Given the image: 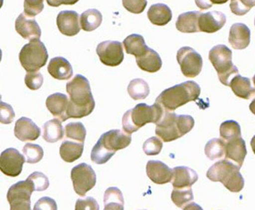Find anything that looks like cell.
I'll use <instances>...</instances> for the list:
<instances>
[{
	"label": "cell",
	"mask_w": 255,
	"mask_h": 210,
	"mask_svg": "<svg viewBox=\"0 0 255 210\" xmlns=\"http://www.w3.org/2000/svg\"><path fill=\"white\" fill-rule=\"evenodd\" d=\"M66 89L69 95L67 111L69 118H83L93 112L95 101L87 78L80 74L75 76L67 83Z\"/></svg>",
	"instance_id": "1"
},
{
	"label": "cell",
	"mask_w": 255,
	"mask_h": 210,
	"mask_svg": "<svg viewBox=\"0 0 255 210\" xmlns=\"http://www.w3.org/2000/svg\"><path fill=\"white\" fill-rule=\"evenodd\" d=\"M165 112L164 108L157 102H155L151 106L145 103H139L124 113L123 117V131L128 135H131L145 124L150 123L157 124L163 117Z\"/></svg>",
	"instance_id": "2"
},
{
	"label": "cell",
	"mask_w": 255,
	"mask_h": 210,
	"mask_svg": "<svg viewBox=\"0 0 255 210\" xmlns=\"http://www.w3.org/2000/svg\"><path fill=\"white\" fill-rule=\"evenodd\" d=\"M201 95V87L195 81H186L166 89L156 99L166 111L174 112L182 105L196 101Z\"/></svg>",
	"instance_id": "3"
},
{
	"label": "cell",
	"mask_w": 255,
	"mask_h": 210,
	"mask_svg": "<svg viewBox=\"0 0 255 210\" xmlns=\"http://www.w3.org/2000/svg\"><path fill=\"white\" fill-rule=\"evenodd\" d=\"M194 127V119L191 115L176 114L166 111L163 117L156 124L155 133L166 143L175 141L191 132Z\"/></svg>",
	"instance_id": "4"
},
{
	"label": "cell",
	"mask_w": 255,
	"mask_h": 210,
	"mask_svg": "<svg viewBox=\"0 0 255 210\" xmlns=\"http://www.w3.org/2000/svg\"><path fill=\"white\" fill-rule=\"evenodd\" d=\"M241 167L227 159L217 162L207 171V178L213 182H221L233 193L241 192L245 187V178L240 173Z\"/></svg>",
	"instance_id": "5"
},
{
	"label": "cell",
	"mask_w": 255,
	"mask_h": 210,
	"mask_svg": "<svg viewBox=\"0 0 255 210\" xmlns=\"http://www.w3.org/2000/svg\"><path fill=\"white\" fill-rule=\"evenodd\" d=\"M232 59L233 51L225 45H217L209 52V59L218 73L219 80L225 86H229L233 76L239 74Z\"/></svg>",
	"instance_id": "6"
},
{
	"label": "cell",
	"mask_w": 255,
	"mask_h": 210,
	"mask_svg": "<svg viewBox=\"0 0 255 210\" xmlns=\"http://www.w3.org/2000/svg\"><path fill=\"white\" fill-rule=\"evenodd\" d=\"M48 59V50L40 40L26 44L19 53V61L27 72H35L44 67Z\"/></svg>",
	"instance_id": "7"
},
{
	"label": "cell",
	"mask_w": 255,
	"mask_h": 210,
	"mask_svg": "<svg viewBox=\"0 0 255 210\" xmlns=\"http://www.w3.org/2000/svg\"><path fill=\"white\" fill-rule=\"evenodd\" d=\"M35 191L34 187L28 180L19 181L11 186L6 199L10 205L11 210H29L31 209L30 198Z\"/></svg>",
	"instance_id": "8"
},
{
	"label": "cell",
	"mask_w": 255,
	"mask_h": 210,
	"mask_svg": "<svg viewBox=\"0 0 255 210\" xmlns=\"http://www.w3.org/2000/svg\"><path fill=\"white\" fill-rule=\"evenodd\" d=\"M71 180L75 192L80 197H84L95 187L97 181L95 171L88 164L82 163L72 168Z\"/></svg>",
	"instance_id": "9"
},
{
	"label": "cell",
	"mask_w": 255,
	"mask_h": 210,
	"mask_svg": "<svg viewBox=\"0 0 255 210\" xmlns=\"http://www.w3.org/2000/svg\"><path fill=\"white\" fill-rule=\"evenodd\" d=\"M177 60L182 74L187 78H195L202 69V56L191 47H182L177 52Z\"/></svg>",
	"instance_id": "10"
},
{
	"label": "cell",
	"mask_w": 255,
	"mask_h": 210,
	"mask_svg": "<svg viewBox=\"0 0 255 210\" xmlns=\"http://www.w3.org/2000/svg\"><path fill=\"white\" fill-rule=\"evenodd\" d=\"M25 162V157L18 150L7 148L0 155V171L5 176L16 178L21 174Z\"/></svg>",
	"instance_id": "11"
},
{
	"label": "cell",
	"mask_w": 255,
	"mask_h": 210,
	"mask_svg": "<svg viewBox=\"0 0 255 210\" xmlns=\"http://www.w3.org/2000/svg\"><path fill=\"white\" fill-rule=\"evenodd\" d=\"M96 51L101 62L110 67L119 66L124 59L123 44L119 41H103L98 45Z\"/></svg>",
	"instance_id": "12"
},
{
	"label": "cell",
	"mask_w": 255,
	"mask_h": 210,
	"mask_svg": "<svg viewBox=\"0 0 255 210\" xmlns=\"http://www.w3.org/2000/svg\"><path fill=\"white\" fill-rule=\"evenodd\" d=\"M100 142L108 151L115 155L116 152L126 148L131 143V135L122 130H111L101 135Z\"/></svg>",
	"instance_id": "13"
},
{
	"label": "cell",
	"mask_w": 255,
	"mask_h": 210,
	"mask_svg": "<svg viewBox=\"0 0 255 210\" xmlns=\"http://www.w3.org/2000/svg\"><path fill=\"white\" fill-rule=\"evenodd\" d=\"M80 16L76 11L59 12L57 17V26L60 33L65 36L73 37L80 31Z\"/></svg>",
	"instance_id": "14"
},
{
	"label": "cell",
	"mask_w": 255,
	"mask_h": 210,
	"mask_svg": "<svg viewBox=\"0 0 255 210\" xmlns=\"http://www.w3.org/2000/svg\"><path fill=\"white\" fill-rule=\"evenodd\" d=\"M146 172L149 179L157 185L170 183L173 177V170L164 163L156 160H149L147 163Z\"/></svg>",
	"instance_id": "15"
},
{
	"label": "cell",
	"mask_w": 255,
	"mask_h": 210,
	"mask_svg": "<svg viewBox=\"0 0 255 210\" xmlns=\"http://www.w3.org/2000/svg\"><path fill=\"white\" fill-rule=\"evenodd\" d=\"M226 23V16L223 12L212 11L208 13H201L198 20L200 31L205 33H214L223 28Z\"/></svg>",
	"instance_id": "16"
},
{
	"label": "cell",
	"mask_w": 255,
	"mask_h": 210,
	"mask_svg": "<svg viewBox=\"0 0 255 210\" xmlns=\"http://www.w3.org/2000/svg\"><path fill=\"white\" fill-rule=\"evenodd\" d=\"M15 27L22 38L29 41L38 40L41 37V29L36 19H28L25 14H20L16 18Z\"/></svg>",
	"instance_id": "17"
},
{
	"label": "cell",
	"mask_w": 255,
	"mask_h": 210,
	"mask_svg": "<svg viewBox=\"0 0 255 210\" xmlns=\"http://www.w3.org/2000/svg\"><path fill=\"white\" fill-rule=\"evenodd\" d=\"M14 134L21 142L35 141L40 136V129L31 119L21 117L16 121Z\"/></svg>",
	"instance_id": "18"
},
{
	"label": "cell",
	"mask_w": 255,
	"mask_h": 210,
	"mask_svg": "<svg viewBox=\"0 0 255 210\" xmlns=\"http://www.w3.org/2000/svg\"><path fill=\"white\" fill-rule=\"evenodd\" d=\"M46 106L50 113L59 119L60 122H65L69 118L67 111L69 106L68 96L63 93H54L48 96L46 101Z\"/></svg>",
	"instance_id": "19"
},
{
	"label": "cell",
	"mask_w": 255,
	"mask_h": 210,
	"mask_svg": "<svg viewBox=\"0 0 255 210\" xmlns=\"http://www.w3.org/2000/svg\"><path fill=\"white\" fill-rule=\"evenodd\" d=\"M229 42L235 49H245L251 42V30L243 23L234 24L229 33Z\"/></svg>",
	"instance_id": "20"
},
{
	"label": "cell",
	"mask_w": 255,
	"mask_h": 210,
	"mask_svg": "<svg viewBox=\"0 0 255 210\" xmlns=\"http://www.w3.org/2000/svg\"><path fill=\"white\" fill-rule=\"evenodd\" d=\"M225 144V159L234 161L240 167H243L247 155V149L246 144L242 136L227 141Z\"/></svg>",
	"instance_id": "21"
},
{
	"label": "cell",
	"mask_w": 255,
	"mask_h": 210,
	"mask_svg": "<svg viewBox=\"0 0 255 210\" xmlns=\"http://www.w3.org/2000/svg\"><path fill=\"white\" fill-rule=\"evenodd\" d=\"M48 73L56 80L68 81L73 75L72 66L63 57H56L49 61Z\"/></svg>",
	"instance_id": "22"
},
{
	"label": "cell",
	"mask_w": 255,
	"mask_h": 210,
	"mask_svg": "<svg viewBox=\"0 0 255 210\" xmlns=\"http://www.w3.org/2000/svg\"><path fill=\"white\" fill-rule=\"evenodd\" d=\"M229 86L237 97L245 100L255 98V87L252 86V81L249 78L237 74L233 77Z\"/></svg>",
	"instance_id": "23"
},
{
	"label": "cell",
	"mask_w": 255,
	"mask_h": 210,
	"mask_svg": "<svg viewBox=\"0 0 255 210\" xmlns=\"http://www.w3.org/2000/svg\"><path fill=\"white\" fill-rule=\"evenodd\" d=\"M198 180V174L193 169L187 167H177L173 169L171 183L173 188H189Z\"/></svg>",
	"instance_id": "24"
},
{
	"label": "cell",
	"mask_w": 255,
	"mask_h": 210,
	"mask_svg": "<svg viewBox=\"0 0 255 210\" xmlns=\"http://www.w3.org/2000/svg\"><path fill=\"white\" fill-rule=\"evenodd\" d=\"M136 62L140 70L149 73L159 71L162 66V61L159 54L149 48L142 56L136 58Z\"/></svg>",
	"instance_id": "25"
},
{
	"label": "cell",
	"mask_w": 255,
	"mask_h": 210,
	"mask_svg": "<svg viewBox=\"0 0 255 210\" xmlns=\"http://www.w3.org/2000/svg\"><path fill=\"white\" fill-rule=\"evenodd\" d=\"M200 15H201V12H198V11L182 13L179 16L176 22L177 29L182 33L199 32L200 29H199L198 20H199Z\"/></svg>",
	"instance_id": "26"
},
{
	"label": "cell",
	"mask_w": 255,
	"mask_h": 210,
	"mask_svg": "<svg viewBox=\"0 0 255 210\" xmlns=\"http://www.w3.org/2000/svg\"><path fill=\"white\" fill-rule=\"evenodd\" d=\"M148 18L153 25L165 26L171 20L172 12L167 5L155 4L149 7Z\"/></svg>",
	"instance_id": "27"
},
{
	"label": "cell",
	"mask_w": 255,
	"mask_h": 210,
	"mask_svg": "<svg viewBox=\"0 0 255 210\" xmlns=\"http://www.w3.org/2000/svg\"><path fill=\"white\" fill-rule=\"evenodd\" d=\"M84 150V143H75L72 141H64L59 148V155L62 160L73 163L80 159Z\"/></svg>",
	"instance_id": "28"
},
{
	"label": "cell",
	"mask_w": 255,
	"mask_h": 210,
	"mask_svg": "<svg viewBox=\"0 0 255 210\" xmlns=\"http://www.w3.org/2000/svg\"><path fill=\"white\" fill-rule=\"evenodd\" d=\"M123 44L126 52L135 56L136 58L142 56L149 49V47L145 43L143 37L138 34L129 35L124 39Z\"/></svg>",
	"instance_id": "29"
},
{
	"label": "cell",
	"mask_w": 255,
	"mask_h": 210,
	"mask_svg": "<svg viewBox=\"0 0 255 210\" xmlns=\"http://www.w3.org/2000/svg\"><path fill=\"white\" fill-rule=\"evenodd\" d=\"M64 129L60 121L53 119L43 125V139L48 143H57L63 139Z\"/></svg>",
	"instance_id": "30"
},
{
	"label": "cell",
	"mask_w": 255,
	"mask_h": 210,
	"mask_svg": "<svg viewBox=\"0 0 255 210\" xmlns=\"http://www.w3.org/2000/svg\"><path fill=\"white\" fill-rule=\"evenodd\" d=\"M104 210H124V199L122 191L118 188H109L104 194Z\"/></svg>",
	"instance_id": "31"
},
{
	"label": "cell",
	"mask_w": 255,
	"mask_h": 210,
	"mask_svg": "<svg viewBox=\"0 0 255 210\" xmlns=\"http://www.w3.org/2000/svg\"><path fill=\"white\" fill-rule=\"evenodd\" d=\"M80 27L85 31H93L100 27L102 22V15L97 9H89L80 16Z\"/></svg>",
	"instance_id": "32"
},
{
	"label": "cell",
	"mask_w": 255,
	"mask_h": 210,
	"mask_svg": "<svg viewBox=\"0 0 255 210\" xmlns=\"http://www.w3.org/2000/svg\"><path fill=\"white\" fill-rule=\"evenodd\" d=\"M128 92L133 100H144L149 94V84L142 79H134L128 86Z\"/></svg>",
	"instance_id": "33"
},
{
	"label": "cell",
	"mask_w": 255,
	"mask_h": 210,
	"mask_svg": "<svg viewBox=\"0 0 255 210\" xmlns=\"http://www.w3.org/2000/svg\"><path fill=\"white\" fill-rule=\"evenodd\" d=\"M225 146L226 144L223 139H212L205 146V155L212 161L220 159L225 155Z\"/></svg>",
	"instance_id": "34"
},
{
	"label": "cell",
	"mask_w": 255,
	"mask_h": 210,
	"mask_svg": "<svg viewBox=\"0 0 255 210\" xmlns=\"http://www.w3.org/2000/svg\"><path fill=\"white\" fill-rule=\"evenodd\" d=\"M220 135L222 139L225 142L241 137L242 136L241 126L237 122L233 120L225 121L220 126Z\"/></svg>",
	"instance_id": "35"
},
{
	"label": "cell",
	"mask_w": 255,
	"mask_h": 210,
	"mask_svg": "<svg viewBox=\"0 0 255 210\" xmlns=\"http://www.w3.org/2000/svg\"><path fill=\"white\" fill-rule=\"evenodd\" d=\"M171 200L178 208H183L184 206L193 200V193L191 187L189 188H174L171 193Z\"/></svg>",
	"instance_id": "36"
},
{
	"label": "cell",
	"mask_w": 255,
	"mask_h": 210,
	"mask_svg": "<svg viewBox=\"0 0 255 210\" xmlns=\"http://www.w3.org/2000/svg\"><path fill=\"white\" fill-rule=\"evenodd\" d=\"M65 133L67 138L78 141L80 143L85 142L87 132L85 126L81 123H70L67 124L65 127Z\"/></svg>",
	"instance_id": "37"
},
{
	"label": "cell",
	"mask_w": 255,
	"mask_h": 210,
	"mask_svg": "<svg viewBox=\"0 0 255 210\" xmlns=\"http://www.w3.org/2000/svg\"><path fill=\"white\" fill-rule=\"evenodd\" d=\"M23 154L28 164H37L41 161L44 157L42 147L35 144H26L23 147Z\"/></svg>",
	"instance_id": "38"
},
{
	"label": "cell",
	"mask_w": 255,
	"mask_h": 210,
	"mask_svg": "<svg viewBox=\"0 0 255 210\" xmlns=\"http://www.w3.org/2000/svg\"><path fill=\"white\" fill-rule=\"evenodd\" d=\"M255 6V0H232L230 7L234 15L244 16Z\"/></svg>",
	"instance_id": "39"
},
{
	"label": "cell",
	"mask_w": 255,
	"mask_h": 210,
	"mask_svg": "<svg viewBox=\"0 0 255 210\" xmlns=\"http://www.w3.org/2000/svg\"><path fill=\"white\" fill-rule=\"evenodd\" d=\"M44 9V0H24V14L27 17H34Z\"/></svg>",
	"instance_id": "40"
},
{
	"label": "cell",
	"mask_w": 255,
	"mask_h": 210,
	"mask_svg": "<svg viewBox=\"0 0 255 210\" xmlns=\"http://www.w3.org/2000/svg\"><path fill=\"white\" fill-rule=\"evenodd\" d=\"M27 180L32 184L35 191H44L49 187L48 178L41 172L32 173Z\"/></svg>",
	"instance_id": "41"
},
{
	"label": "cell",
	"mask_w": 255,
	"mask_h": 210,
	"mask_svg": "<svg viewBox=\"0 0 255 210\" xmlns=\"http://www.w3.org/2000/svg\"><path fill=\"white\" fill-rule=\"evenodd\" d=\"M162 142L161 140L153 136L148 140L145 141L143 145V151L147 156H157L162 150Z\"/></svg>",
	"instance_id": "42"
},
{
	"label": "cell",
	"mask_w": 255,
	"mask_h": 210,
	"mask_svg": "<svg viewBox=\"0 0 255 210\" xmlns=\"http://www.w3.org/2000/svg\"><path fill=\"white\" fill-rule=\"evenodd\" d=\"M44 78L41 73L39 72H27L25 77V83L28 89L32 91H37L43 85Z\"/></svg>",
	"instance_id": "43"
},
{
	"label": "cell",
	"mask_w": 255,
	"mask_h": 210,
	"mask_svg": "<svg viewBox=\"0 0 255 210\" xmlns=\"http://www.w3.org/2000/svg\"><path fill=\"white\" fill-rule=\"evenodd\" d=\"M15 112L13 108L6 103L0 102V123L10 124L15 119Z\"/></svg>",
	"instance_id": "44"
},
{
	"label": "cell",
	"mask_w": 255,
	"mask_h": 210,
	"mask_svg": "<svg viewBox=\"0 0 255 210\" xmlns=\"http://www.w3.org/2000/svg\"><path fill=\"white\" fill-rule=\"evenodd\" d=\"M123 4L125 9L128 12H131L133 14H140L147 5V0H123Z\"/></svg>",
	"instance_id": "45"
},
{
	"label": "cell",
	"mask_w": 255,
	"mask_h": 210,
	"mask_svg": "<svg viewBox=\"0 0 255 210\" xmlns=\"http://www.w3.org/2000/svg\"><path fill=\"white\" fill-rule=\"evenodd\" d=\"M75 209L77 210H100V206L98 204V202L96 201L95 199L89 197L86 198L84 200H79L76 203Z\"/></svg>",
	"instance_id": "46"
},
{
	"label": "cell",
	"mask_w": 255,
	"mask_h": 210,
	"mask_svg": "<svg viewBox=\"0 0 255 210\" xmlns=\"http://www.w3.org/2000/svg\"><path fill=\"white\" fill-rule=\"evenodd\" d=\"M34 210H58V207H57V203L55 200L48 198V197H45L42 198L40 200L37 201L36 203V205L34 207Z\"/></svg>",
	"instance_id": "47"
},
{
	"label": "cell",
	"mask_w": 255,
	"mask_h": 210,
	"mask_svg": "<svg viewBox=\"0 0 255 210\" xmlns=\"http://www.w3.org/2000/svg\"><path fill=\"white\" fill-rule=\"evenodd\" d=\"M50 6L58 7L61 5H75L80 0H46Z\"/></svg>",
	"instance_id": "48"
},
{
	"label": "cell",
	"mask_w": 255,
	"mask_h": 210,
	"mask_svg": "<svg viewBox=\"0 0 255 210\" xmlns=\"http://www.w3.org/2000/svg\"><path fill=\"white\" fill-rule=\"evenodd\" d=\"M195 3L201 10H206L208 8H211L213 5L211 0H195Z\"/></svg>",
	"instance_id": "49"
},
{
	"label": "cell",
	"mask_w": 255,
	"mask_h": 210,
	"mask_svg": "<svg viewBox=\"0 0 255 210\" xmlns=\"http://www.w3.org/2000/svg\"><path fill=\"white\" fill-rule=\"evenodd\" d=\"M229 0H211V2L213 4H216V5H222V4H225L226 2H228Z\"/></svg>",
	"instance_id": "50"
},
{
	"label": "cell",
	"mask_w": 255,
	"mask_h": 210,
	"mask_svg": "<svg viewBox=\"0 0 255 210\" xmlns=\"http://www.w3.org/2000/svg\"><path fill=\"white\" fill-rule=\"evenodd\" d=\"M250 110L252 113H254L255 115V99L252 102V103L250 104Z\"/></svg>",
	"instance_id": "51"
},
{
	"label": "cell",
	"mask_w": 255,
	"mask_h": 210,
	"mask_svg": "<svg viewBox=\"0 0 255 210\" xmlns=\"http://www.w3.org/2000/svg\"><path fill=\"white\" fill-rule=\"evenodd\" d=\"M251 146H252V149H253L254 154L255 155V135L253 137L252 141H251Z\"/></svg>",
	"instance_id": "52"
},
{
	"label": "cell",
	"mask_w": 255,
	"mask_h": 210,
	"mask_svg": "<svg viewBox=\"0 0 255 210\" xmlns=\"http://www.w3.org/2000/svg\"><path fill=\"white\" fill-rule=\"evenodd\" d=\"M3 4H4V0H0V8L3 6Z\"/></svg>",
	"instance_id": "53"
},
{
	"label": "cell",
	"mask_w": 255,
	"mask_h": 210,
	"mask_svg": "<svg viewBox=\"0 0 255 210\" xmlns=\"http://www.w3.org/2000/svg\"><path fill=\"white\" fill-rule=\"evenodd\" d=\"M1 59H2V50L0 49V62H1Z\"/></svg>",
	"instance_id": "54"
},
{
	"label": "cell",
	"mask_w": 255,
	"mask_h": 210,
	"mask_svg": "<svg viewBox=\"0 0 255 210\" xmlns=\"http://www.w3.org/2000/svg\"><path fill=\"white\" fill-rule=\"evenodd\" d=\"M253 81H254V84H255V75L254 76V79H253Z\"/></svg>",
	"instance_id": "55"
},
{
	"label": "cell",
	"mask_w": 255,
	"mask_h": 210,
	"mask_svg": "<svg viewBox=\"0 0 255 210\" xmlns=\"http://www.w3.org/2000/svg\"><path fill=\"white\" fill-rule=\"evenodd\" d=\"M1 99H2V96H1V95H0V102H1Z\"/></svg>",
	"instance_id": "56"
},
{
	"label": "cell",
	"mask_w": 255,
	"mask_h": 210,
	"mask_svg": "<svg viewBox=\"0 0 255 210\" xmlns=\"http://www.w3.org/2000/svg\"></svg>",
	"instance_id": "57"
}]
</instances>
